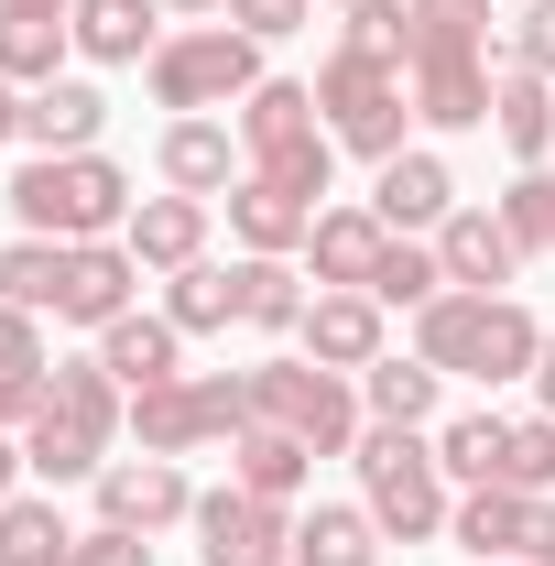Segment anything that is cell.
Here are the masks:
<instances>
[{
	"label": "cell",
	"mask_w": 555,
	"mask_h": 566,
	"mask_svg": "<svg viewBox=\"0 0 555 566\" xmlns=\"http://www.w3.org/2000/svg\"><path fill=\"white\" fill-rule=\"evenodd\" d=\"M121 436H132V392L87 359H55V381H44V403L22 424V469L44 480V491H66V480H98L109 458H121Z\"/></svg>",
	"instance_id": "cell-2"
},
{
	"label": "cell",
	"mask_w": 555,
	"mask_h": 566,
	"mask_svg": "<svg viewBox=\"0 0 555 566\" xmlns=\"http://www.w3.org/2000/svg\"><path fill=\"white\" fill-rule=\"evenodd\" d=\"M348 469H359V512H370L392 545H436V534H447L458 480L436 469V424H370V436L348 447Z\"/></svg>",
	"instance_id": "cell-6"
},
{
	"label": "cell",
	"mask_w": 555,
	"mask_h": 566,
	"mask_svg": "<svg viewBox=\"0 0 555 566\" xmlns=\"http://www.w3.org/2000/svg\"><path fill=\"white\" fill-rule=\"evenodd\" d=\"M66 273H76V240H0V305L22 316H66Z\"/></svg>",
	"instance_id": "cell-29"
},
{
	"label": "cell",
	"mask_w": 555,
	"mask_h": 566,
	"mask_svg": "<svg viewBox=\"0 0 555 566\" xmlns=\"http://www.w3.org/2000/svg\"><path fill=\"white\" fill-rule=\"evenodd\" d=\"M121 240H132L142 273H186V262H208V197H175V186H164V197H142V208H132Z\"/></svg>",
	"instance_id": "cell-24"
},
{
	"label": "cell",
	"mask_w": 555,
	"mask_h": 566,
	"mask_svg": "<svg viewBox=\"0 0 555 566\" xmlns=\"http://www.w3.org/2000/svg\"><path fill=\"white\" fill-rule=\"evenodd\" d=\"M164 316L186 327V338H229V327H251V273L240 262H186V273H164Z\"/></svg>",
	"instance_id": "cell-20"
},
{
	"label": "cell",
	"mask_w": 555,
	"mask_h": 566,
	"mask_svg": "<svg viewBox=\"0 0 555 566\" xmlns=\"http://www.w3.org/2000/svg\"><path fill=\"white\" fill-rule=\"evenodd\" d=\"M98 132H109V98H98L87 76L22 87V153H98Z\"/></svg>",
	"instance_id": "cell-19"
},
{
	"label": "cell",
	"mask_w": 555,
	"mask_h": 566,
	"mask_svg": "<svg viewBox=\"0 0 555 566\" xmlns=\"http://www.w3.org/2000/svg\"><path fill=\"white\" fill-rule=\"evenodd\" d=\"M98 370H109L121 392H153V381H175V370H186V327L132 305V316H109V327H98Z\"/></svg>",
	"instance_id": "cell-22"
},
{
	"label": "cell",
	"mask_w": 555,
	"mask_h": 566,
	"mask_svg": "<svg viewBox=\"0 0 555 566\" xmlns=\"http://www.w3.org/2000/svg\"><path fill=\"white\" fill-rule=\"evenodd\" d=\"M197 566H294V512L283 501H262V491H197Z\"/></svg>",
	"instance_id": "cell-12"
},
{
	"label": "cell",
	"mask_w": 555,
	"mask_h": 566,
	"mask_svg": "<svg viewBox=\"0 0 555 566\" xmlns=\"http://www.w3.org/2000/svg\"><path fill=\"white\" fill-rule=\"evenodd\" d=\"M240 273H251V327H262V338H294V327H305V305H316L305 273L273 262V251H240Z\"/></svg>",
	"instance_id": "cell-35"
},
{
	"label": "cell",
	"mask_w": 555,
	"mask_h": 566,
	"mask_svg": "<svg viewBox=\"0 0 555 566\" xmlns=\"http://www.w3.org/2000/svg\"><path fill=\"white\" fill-rule=\"evenodd\" d=\"M501 218H512L523 262H534V251H555V164H523V175H512V197H501Z\"/></svg>",
	"instance_id": "cell-36"
},
{
	"label": "cell",
	"mask_w": 555,
	"mask_h": 566,
	"mask_svg": "<svg viewBox=\"0 0 555 566\" xmlns=\"http://www.w3.org/2000/svg\"><path fill=\"white\" fill-rule=\"evenodd\" d=\"M490 132H501L512 164H555V76L501 66V87H490Z\"/></svg>",
	"instance_id": "cell-25"
},
{
	"label": "cell",
	"mask_w": 555,
	"mask_h": 566,
	"mask_svg": "<svg viewBox=\"0 0 555 566\" xmlns=\"http://www.w3.org/2000/svg\"><path fill=\"white\" fill-rule=\"evenodd\" d=\"M153 175L175 186V197H229L240 175H251V153H240V132L229 120H164V142H153Z\"/></svg>",
	"instance_id": "cell-16"
},
{
	"label": "cell",
	"mask_w": 555,
	"mask_h": 566,
	"mask_svg": "<svg viewBox=\"0 0 555 566\" xmlns=\"http://www.w3.org/2000/svg\"><path fill=\"white\" fill-rule=\"evenodd\" d=\"M164 11H175V22H218L229 0H164Z\"/></svg>",
	"instance_id": "cell-44"
},
{
	"label": "cell",
	"mask_w": 555,
	"mask_h": 566,
	"mask_svg": "<svg viewBox=\"0 0 555 566\" xmlns=\"http://www.w3.org/2000/svg\"><path fill=\"white\" fill-rule=\"evenodd\" d=\"M305 11H316V0H229L218 22H240L251 44H283V33H305Z\"/></svg>",
	"instance_id": "cell-39"
},
{
	"label": "cell",
	"mask_w": 555,
	"mask_h": 566,
	"mask_svg": "<svg viewBox=\"0 0 555 566\" xmlns=\"http://www.w3.org/2000/svg\"><path fill=\"white\" fill-rule=\"evenodd\" d=\"M404 11H415V120L425 132H490L501 0H404Z\"/></svg>",
	"instance_id": "cell-1"
},
{
	"label": "cell",
	"mask_w": 555,
	"mask_h": 566,
	"mask_svg": "<svg viewBox=\"0 0 555 566\" xmlns=\"http://www.w3.org/2000/svg\"><path fill=\"white\" fill-rule=\"evenodd\" d=\"M501 11H523V0H501Z\"/></svg>",
	"instance_id": "cell-46"
},
{
	"label": "cell",
	"mask_w": 555,
	"mask_h": 566,
	"mask_svg": "<svg viewBox=\"0 0 555 566\" xmlns=\"http://www.w3.org/2000/svg\"><path fill=\"white\" fill-rule=\"evenodd\" d=\"M436 403H447V370H436V359L381 349L370 370H359V415L370 424H436Z\"/></svg>",
	"instance_id": "cell-27"
},
{
	"label": "cell",
	"mask_w": 555,
	"mask_h": 566,
	"mask_svg": "<svg viewBox=\"0 0 555 566\" xmlns=\"http://www.w3.org/2000/svg\"><path fill=\"white\" fill-rule=\"evenodd\" d=\"M381 523L359 512V501H316V512H294V566H381Z\"/></svg>",
	"instance_id": "cell-30"
},
{
	"label": "cell",
	"mask_w": 555,
	"mask_h": 566,
	"mask_svg": "<svg viewBox=\"0 0 555 566\" xmlns=\"http://www.w3.org/2000/svg\"><path fill=\"white\" fill-rule=\"evenodd\" d=\"M447 534L469 545V566H555V491H458Z\"/></svg>",
	"instance_id": "cell-11"
},
{
	"label": "cell",
	"mask_w": 555,
	"mask_h": 566,
	"mask_svg": "<svg viewBox=\"0 0 555 566\" xmlns=\"http://www.w3.org/2000/svg\"><path fill=\"white\" fill-rule=\"evenodd\" d=\"M0 142H22V87L0 76Z\"/></svg>",
	"instance_id": "cell-43"
},
{
	"label": "cell",
	"mask_w": 555,
	"mask_h": 566,
	"mask_svg": "<svg viewBox=\"0 0 555 566\" xmlns=\"http://www.w3.org/2000/svg\"><path fill=\"white\" fill-rule=\"evenodd\" d=\"M229 132L251 153V186H283L294 208H327V186H338V142L316 120V87L305 76H262L240 109H229Z\"/></svg>",
	"instance_id": "cell-5"
},
{
	"label": "cell",
	"mask_w": 555,
	"mask_h": 566,
	"mask_svg": "<svg viewBox=\"0 0 555 566\" xmlns=\"http://www.w3.org/2000/svg\"><path fill=\"white\" fill-rule=\"evenodd\" d=\"M534 349H545V316L523 305V294H436L415 316V359H436L447 381H480V392H501V381H534Z\"/></svg>",
	"instance_id": "cell-4"
},
{
	"label": "cell",
	"mask_w": 555,
	"mask_h": 566,
	"mask_svg": "<svg viewBox=\"0 0 555 566\" xmlns=\"http://www.w3.org/2000/svg\"><path fill=\"white\" fill-rule=\"evenodd\" d=\"M359 294H381V305L425 316V305L447 294V262H436V240H381V262H370V283H359Z\"/></svg>",
	"instance_id": "cell-34"
},
{
	"label": "cell",
	"mask_w": 555,
	"mask_h": 566,
	"mask_svg": "<svg viewBox=\"0 0 555 566\" xmlns=\"http://www.w3.org/2000/svg\"><path fill=\"white\" fill-rule=\"evenodd\" d=\"M44 381H55V349H44V316L0 305V424H11V436L33 424V403H44Z\"/></svg>",
	"instance_id": "cell-28"
},
{
	"label": "cell",
	"mask_w": 555,
	"mask_h": 566,
	"mask_svg": "<svg viewBox=\"0 0 555 566\" xmlns=\"http://www.w3.org/2000/svg\"><path fill=\"white\" fill-rule=\"evenodd\" d=\"M370 218H381L392 240H436V229L458 218V175H447V153L404 142L392 164H370Z\"/></svg>",
	"instance_id": "cell-15"
},
{
	"label": "cell",
	"mask_w": 555,
	"mask_h": 566,
	"mask_svg": "<svg viewBox=\"0 0 555 566\" xmlns=\"http://www.w3.org/2000/svg\"><path fill=\"white\" fill-rule=\"evenodd\" d=\"M501 491H555V415H512V447H501Z\"/></svg>",
	"instance_id": "cell-37"
},
{
	"label": "cell",
	"mask_w": 555,
	"mask_h": 566,
	"mask_svg": "<svg viewBox=\"0 0 555 566\" xmlns=\"http://www.w3.org/2000/svg\"><path fill=\"white\" fill-rule=\"evenodd\" d=\"M381 240H392V229L370 218V197H359V208H348V197H327V208H316V229H305V251H294V262H305V273H316V283H370V262H381Z\"/></svg>",
	"instance_id": "cell-23"
},
{
	"label": "cell",
	"mask_w": 555,
	"mask_h": 566,
	"mask_svg": "<svg viewBox=\"0 0 555 566\" xmlns=\"http://www.w3.org/2000/svg\"><path fill=\"white\" fill-rule=\"evenodd\" d=\"M436 262H447L458 294H512V283H523V240H512L501 208H458L436 229Z\"/></svg>",
	"instance_id": "cell-17"
},
{
	"label": "cell",
	"mask_w": 555,
	"mask_h": 566,
	"mask_svg": "<svg viewBox=\"0 0 555 566\" xmlns=\"http://www.w3.org/2000/svg\"><path fill=\"white\" fill-rule=\"evenodd\" d=\"M22 491V436H11V424H0V501Z\"/></svg>",
	"instance_id": "cell-42"
},
{
	"label": "cell",
	"mask_w": 555,
	"mask_h": 566,
	"mask_svg": "<svg viewBox=\"0 0 555 566\" xmlns=\"http://www.w3.org/2000/svg\"><path fill=\"white\" fill-rule=\"evenodd\" d=\"M534 415H555V327H545V349H534Z\"/></svg>",
	"instance_id": "cell-41"
},
{
	"label": "cell",
	"mask_w": 555,
	"mask_h": 566,
	"mask_svg": "<svg viewBox=\"0 0 555 566\" xmlns=\"http://www.w3.org/2000/svg\"><path fill=\"white\" fill-rule=\"evenodd\" d=\"M316 11H359V0H316Z\"/></svg>",
	"instance_id": "cell-45"
},
{
	"label": "cell",
	"mask_w": 555,
	"mask_h": 566,
	"mask_svg": "<svg viewBox=\"0 0 555 566\" xmlns=\"http://www.w3.org/2000/svg\"><path fill=\"white\" fill-rule=\"evenodd\" d=\"M76 55V0H0V76L11 87H44Z\"/></svg>",
	"instance_id": "cell-18"
},
{
	"label": "cell",
	"mask_w": 555,
	"mask_h": 566,
	"mask_svg": "<svg viewBox=\"0 0 555 566\" xmlns=\"http://www.w3.org/2000/svg\"><path fill=\"white\" fill-rule=\"evenodd\" d=\"M501 66L555 76V0H523V11H512V33H501Z\"/></svg>",
	"instance_id": "cell-38"
},
{
	"label": "cell",
	"mask_w": 555,
	"mask_h": 566,
	"mask_svg": "<svg viewBox=\"0 0 555 566\" xmlns=\"http://www.w3.org/2000/svg\"><path fill=\"white\" fill-rule=\"evenodd\" d=\"M98 523H121V534H175V523H197V480H186V458H109L98 480Z\"/></svg>",
	"instance_id": "cell-13"
},
{
	"label": "cell",
	"mask_w": 555,
	"mask_h": 566,
	"mask_svg": "<svg viewBox=\"0 0 555 566\" xmlns=\"http://www.w3.org/2000/svg\"><path fill=\"white\" fill-rule=\"evenodd\" d=\"M76 566H153V534H121V523H87V534H76Z\"/></svg>",
	"instance_id": "cell-40"
},
{
	"label": "cell",
	"mask_w": 555,
	"mask_h": 566,
	"mask_svg": "<svg viewBox=\"0 0 555 566\" xmlns=\"http://www.w3.org/2000/svg\"><path fill=\"white\" fill-rule=\"evenodd\" d=\"M262 76H273V66H262V44H251L240 22H175V33L153 44L142 87H153L164 120H218V109H240Z\"/></svg>",
	"instance_id": "cell-7"
},
{
	"label": "cell",
	"mask_w": 555,
	"mask_h": 566,
	"mask_svg": "<svg viewBox=\"0 0 555 566\" xmlns=\"http://www.w3.org/2000/svg\"><path fill=\"white\" fill-rule=\"evenodd\" d=\"M305 87H316V120H327V142H338V153H359V164H392V153H404V120H415V66H381V55L327 44Z\"/></svg>",
	"instance_id": "cell-8"
},
{
	"label": "cell",
	"mask_w": 555,
	"mask_h": 566,
	"mask_svg": "<svg viewBox=\"0 0 555 566\" xmlns=\"http://www.w3.org/2000/svg\"><path fill=\"white\" fill-rule=\"evenodd\" d=\"M501 447H512V415H436V469L458 480V491H490L501 480Z\"/></svg>",
	"instance_id": "cell-33"
},
{
	"label": "cell",
	"mask_w": 555,
	"mask_h": 566,
	"mask_svg": "<svg viewBox=\"0 0 555 566\" xmlns=\"http://www.w3.org/2000/svg\"><path fill=\"white\" fill-rule=\"evenodd\" d=\"M132 294H142V262H132V240H76V273H66V316L55 327H109V316H132Z\"/></svg>",
	"instance_id": "cell-21"
},
{
	"label": "cell",
	"mask_w": 555,
	"mask_h": 566,
	"mask_svg": "<svg viewBox=\"0 0 555 566\" xmlns=\"http://www.w3.org/2000/svg\"><path fill=\"white\" fill-rule=\"evenodd\" d=\"M164 0H76V55L87 66H153Z\"/></svg>",
	"instance_id": "cell-26"
},
{
	"label": "cell",
	"mask_w": 555,
	"mask_h": 566,
	"mask_svg": "<svg viewBox=\"0 0 555 566\" xmlns=\"http://www.w3.org/2000/svg\"><path fill=\"white\" fill-rule=\"evenodd\" d=\"M294 349L316 359V370H370V359L392 349V305L381 294H359V283H316V305H305V327H294Z\"/></svg>",
	"instance_id": "cell-14"
},
{
	"label": "cell",
	"mask_w": 555,
	"mask_h": 566,
	"mask_svg": "<svg viewBox=\"0 0 555 566\" xmlns=\"http://www.w3.org/2000/svg\"><path fill=\"white\" fill-rule=\"evenodd\" d=\"M0 566H76V523L44 491H11L0 501Z\"/></svg>",
	"instance_id": "cell-32"
},
{
	"label": "cell",
	"mask_w": 555,
	"mask_h": 566,
	"mask_svg": "<svg viewBox=\"0 0 555 566\" xmlns=\"http://www.w3.org/2000/svg\"><path fill=\"white\" fill-rule=\"evenodd\" d=\"M0 197H11L22 240H121L142 208L132 164H109V153H22Z\"/></svg>",
	"instance_id": "cell-3"
},
{
	"label": "cell",
	"mask_w": 555,
	"mask_h": 566,
	"mask_svg": "<svg viewBox=\"0 0 555 566\" xmlns=\"http://www.w3.org/2000/svg\"><path fill=\"white\" fill-rule=\"evenodd\" d=\"M229 480L262 491V501H294L305 480H316V458H305L283 424H240V436H229Z\"/></svg>",
	"instance_id": "cell-31"
},
{
	"label": "cell",
	"mask_w": 555,
	"mask_h": 566,
	"mask_svg": "<svg viewBox=\"0 0 555 566\" xmlns=\"http://www.w3.org/2000/svg\"><path fill=\"white\" fill-rule=\"evenodd\" d=\"M251 424H283L305 458H348V447L370 436V415H359V381H348V370H316L305 349L251 370Z\"/></svg>",
	"instance_id": "cell-10"
},
{
	"label": "cell",
	"mask_w": 555,
	"mask_h": 566,
	"mask_svg": "<svg viewBox=\"0 0 555 566\" xmlns=\"http://www.w3.org/2000/svg\"><path fill=\"white\" fill-rule=\"evenodd\" d=\"M251 424V370H175L132 392V447L142 458H208Z\"/></svg>",
	"instance_id": "cell-9"
}]
</instances>
